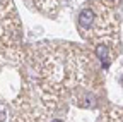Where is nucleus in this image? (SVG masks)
Segmentation results:
<instances>
[{"mask_svg": "<svg viewBox=\"0 0 123 122\" xmlns=\"http://www.w3.org/2000/svg\"><path fill=\"white\" fill-rule=\"evenodd\" d=\"M96 53H98V57L103 60V64H104V60L108 58V48L104 47V45H98V47H96Z\"/></svg>", "mask_w": 123, "mask_h": 122, "instance_id": "f03ea898", "label": "nucleus"}, {"mask_svg": "<svg viewBox=\"0 0 123 122\" xmlns=\"http://www.w3.org/2000/svg\"><path fill=\"white\" fill-rule=\"evenodd\" d=\"M94 22V12L91 9H84L79 14V24L82 28H91V24Z\"/></svg>", "mask_w": 123, "mask_h": 122, "instance_id": "f257e3e1", "label": "nucleus"}, {"mask_svg": "<svg viewBox=\"0 0 123 122\" xmlns=\"http://www.w3.org/2000/svg\"><path fill=\"white\" fill-rule=\"evenodd\" d=\"M51 122H62V120H58V119H55V120H51Z\"/></svg>", "mask_w": 123, "mask_h": 122, "instance_id": "7ed1b4c3", "label": "nucleus"}]
</instances>
